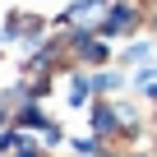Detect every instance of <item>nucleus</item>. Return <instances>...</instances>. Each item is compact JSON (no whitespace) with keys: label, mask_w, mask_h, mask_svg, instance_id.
Segmentation results:
<instances>
[{"label":"nucleus","mask_w":157,"mask_h":157,"mask_svg":"<svg viewBox=\"0 0 157 157\" xmlns=\"http://www.w3.org/2000/svg\"><path fill=\"white\" fill-rule=\"evenodd\" d=\"M97 14H102V5H97V0H83L78 10H69V23H93Z\"/></svg>","instance_id":"1"}]
</instances>
